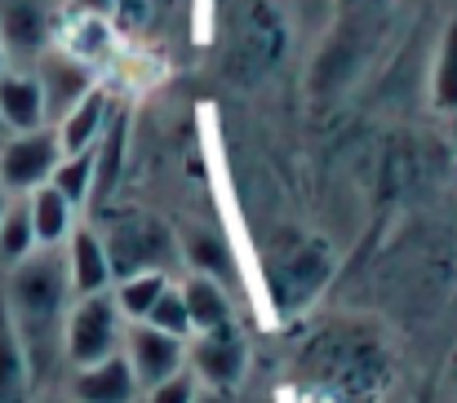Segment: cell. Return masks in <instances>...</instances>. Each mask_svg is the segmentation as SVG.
<instances>
[{"instance_id":"obj_1","label":"cell","mask_w":457,"mask_h":403,"mask_svg":"<svg viewBox=\"0 0 457 403\" xmlns=\"http://www.w3.org/2000/svg\"><path fill=\"white\" fill-rule=\"evenodd\" d=\"M0 301L9 310V324L27 350L36 386H45L58 364H62V333H67V310L76 301L71 279H67V258L58 249H36L18 267L0 275Z\"/></svg>"},{"instance_id":"obj_2","label":"cell","mask_w":457,"mask_h":403,"mask_svg":"<svg viewBox=\"0 0 457 403\" xmlns=\"http://www.w3.org/2000/svg\"><path fill=\"white\" fill-rule=\"evenodd\" d=\"M103 235V249H107V262H112V284L129 279V275H147V270H164L178 240L164 222H155L147 213H125V218H112Z\"/></svg>"},{"instance_id":"obj_3","label":"cell","mask_w":457,"mask_h":403,"mask_svg":"<svg viewBox=\"0 0 457 403\" xmlns=\"http://www.w3.org/2000/svg\"><path fill=\"white\" fill-rule=\"evenodd\" d=\"M120 306L107 292H94V297H76L71 310H67V333H62V359L71 368H89V364H103L120 350Z\"/></svg>"},{"instance_id":"obj_4","label":"cell","mask_w":457,"mask_h":403,"mask_svg":"<svg viewBox=\"0 0 457 403\" xmlns=\"http://www.w3.org/2000/svg\"><path fill=\"white\" fill-rule=\"evenodd\" d=\"M285 45H289V31H285L280 9H271L267 0H258V4H249V13L240 22V36H236L231 58H227V71L236 80L253 85L267 71H276V62L285 58Z\"/></svg>"},{"instance_id":"obj_5","label":"cell","mask_w":457,"mask_h":403,"mask_svg":"<svg viewBox=\"0 0 457 403\" xmlns=\"http://www.w3.org/2000/svg\"><path fill=\"white\" fill-rule=\"evenodd\" d=\"M62 160V142L58 129H31V134H9L0 142V186L9 195H31L36 186H45L54 177Z\"/></svg>"},{"instance_id":"obj_6","label":"cell","mask_w":457,"mask_h":403,"mask_svg":"<svg viewBox=\"0 0 457 403\" xmlns=\"http://www.w3.org/2000/svg\"><path fill=\"white\" fill-rule=\"evenodd\" d=\"M328 270H333L328 249H324L320 240L298 235V240H289L285 249H276V262H271V297L280 301V310H298V306H306V301L324 288Z\"/></svg>"},{"instance_id":"obj_7","label":"cell","mask_w":457,"mask_h":403,"mask_svg":"<svg viewBox=\"0 0 457 403\" xmlns=\"http://www.w3.org/2000/svg\"><path fill=\"white\" fill-rule=\"evenodd\" d=\"M58 31V0H0V49L9 67H31Z\"/></svg>"},{"instance_id":"obj_8","label":"cell","mask_w":457,"mask_h":403,"mask_svg":"<svg viewBox=\"0 0 457 403\" xmlns=\"http://www.w3.org/2000/svg\"><path fill=\"white\" fill-rule=\"evenodd\" d=\"M31 76H36V85H40V98H45V120L49 125H58L89 89H94V71H89V62L85 58H76V53H67V49H45L36 62H31Z\"/></svg>"},{"instance_id":"obj_9","label":"cell","mask_w":457,"mask_h":403,"mask_svg":"<svg viewBox=\"0 0 457 403\" xmlns=\"http://www.w3.org/2000/svg\"><path fill=\"white\" fill-rule=\"evenodd\" d=\"M315 368L342 391H364L378 382V373H386V359L355 333H328L315 346Z\"/></svg>"},{"instance_id":"obj_10","label":"cell","mask_w":457,"mask_h":403,"mask_svg":"<svg viewBox=\"0 0 457 403\" xmlns=\"http://www.w3.org/2000/svg\"><path fill=\"white\" fill-rule=\"evenodd\" d=\"M191 359V373L200 386H213V391H236L240 377H245V364H249V350H245V337L236 333V324L227 328H213V333H200L195 346L187 350Z\"/></svg>"},{"instance_id":"obj_11","label":"cell","mask_w":457,"mask_h":403,"mask_svg":"<svg viewBox=\"0 0 457 403\" xmlns=\"http://www.w3.org/2000/svg\"><path fill=\"white\" fill-rule=\"evenodd\" d=\"M125 359H129L138 386L152 391V386L169 382L173 373L187 368V346H182L178 337H169V333H160V328L138 319V324L125 333Z\"/></svg>"},{"instance_id":"obj_12","label":"cell","mask_w":457,"mask_h":403,"mask_svg":"<svg viewBox=\"0 0 457 403\" xmlns=\"http://www.w3.org/2000/svg\"><path fill=\"white\" fill-rule=\"evenodd\" d=\"M138 395H143V386H138L125 350H116L103 364L71 368V377H67V399L71 403H138Z\"/></svg>"},{"instance_id":"obj_13","label":"cell","mask_w":457,"mask_h":403,"mask_svg":"<svg viewBox=\"0 0 457 403\" xmlns=\"http://www.w3.org/2000/svg\"><path fill=\"white\" fill-rule=\"evenodd\" d=\"M62 258H67V279H71L76 297H94V292L112 288V262H107L103 235L94 226H71V235L62 244Z\"/></svg>"},{"instance_id":"obj_14","label":"cell","mask_w":457,"mask_h":403,"mask_svg":"<svg viewBox=\"0 0 457 403\" xmlns=\"http://www.w3.org/2000/svg\"><path fill=\"white\" fill-rule=\"evenodd\" d=\"M0 125H4V134H31V129L49 125L31 67H4L0 71Z\"/></svg>"},{"instance_id":"obj_15","label":"cell","mask_w":457,"mask_h":403,"mask_svg":"<svg viewBox=\"0 0 457 403\" xmlns=\"http://www.w3.org/2000/svg\"><path fill=\"white\" fill-rule=\"evenodd\" d=\"M112 98H107V89H89L54 129H58V142H62V155H76V151H89V146H98V137L107 129V120H112Z\"/></svg>"},{"instance_id":"obj_16","label":"cell","mask_w":457,"mask_h":403,"mask_svg":"<svg viewBox=\"0 0 457 403\" xmlns=\"http://www.w3.org/2000/svg\"><path fill=\"white\" fill-rule=\"evenodd\" d=\"M36 377L27 364V350L9 324V310L0 301V403H36Z\"/></svg>"},{"instance_id":"obj_17","label":"cell","mask_w":457,"mask_h":403,"mask_svg":"<svg viewBox=\"0 0 457 403\" xmlns=\"http://www.w3.org/2000/svg\"><path fill=\"white\" fill-rule=\"evenodd\" d=\"M27 209H31V226H36V244L40 249H58L67 244L71 226H76V204L58 191V186H36L27 195Z\"/></svg>"},{"instance_id":"obj_18","label":"cell","mask_w":457,"mask_h":403,"mask_svg":"<svg viewBox=\"0 0 457 403\" xmlns=\"http://www.w3.org/2000/svg\"><path fill=\"white\" fill-rule=\"evenodd\" d=\"M182 301H187V319H191V333H213V328H227L231 324V297L222 284L204 279V275H191L182 284Z\"/></svg>"},{"instance_id":"obj_19","label":"cell","mask_w":457,"mask_h":403,"mask_svg":"<svg viewBox=\"0 0 457 403\" xmlns=\"http://www.w3.org/2000/svg\"><path fill=\"white\" fill-rule=\"evenodd\" d=\"M36 244V226H31V209L27 195H9L4 213H0V275L9 267H18L22 258H31Z\"/></svg>"},{"instance_id":"obj_20","label":"cell","mask_w":457,"mask_h":403,"mask_svg":"<svg viewBox=\"0 0 457 403\" xmlns=\"http://www.w3.org/2000/svg\"><path fill=\"white\" fill-rule=\"evenodd\" d=\"M178 249H182V258L191 262V270H195V275H204V279H213V284H231V279H236L231 249H227V244H222L213 231L191 226V231H182Z\"/></svg>"},{"instance_id":"obj_21","label":"cell","mask_w":457,"mask_h":403,"mask_svg":"<svg viewBox=\"0 0 457 403\" xmlns=\"http://www.w3.org/2000/svg\"><path fill=\"white\" fill-rule=\"evenodd\" d=\"M169 288V275L164 270H147V275H129V279H120L116 284V306H120V315L125 319H147L152 315V306H155V297Z\"/></svg>"},{"instance_id":"obj_22","label":"cell","mask_w":457,"mask_h":403,"mask_svg":"<svg viewBox=\"0 0 457 403\" xmlns=\"http://www.w3.org/2000/svg\"><path fill=\"white\" fill-rule=\"evenodd\" d=\"M49 186H58L76 209L89 204V191H94V146L89 151H76V155H62L58 169H54V177H49Z\"/></svg>"},{"instance_id":"obj_23","label":"cell","mask_w":457,"mask_h":403,"mask_svg":"<svg viewBox=\"0 0 457 403\" xmlns=\"http://www.w3.org/2000/svg\"><path fill=\"white\" fill-rule=\"evenodd\" d=\"M431 98H436L440 111H457V18L445 27V40H440V53H436Z\"/></svg>"},{"instance_id":"obj_24","label":"cell","mask_w":457,"mask_h":403,"mask_svg":"<svg viewBox=\"0 0 457 403\" xmlns=\"http://www.w3.org/2000/svg\"><path fill=\"white\" fill-rule=\"evenodd\" d=\"M143 324H152L160 333H169V337H178V341H187L191 337V319H187V301H182V288H164L160 297H155L152 315L143 319Z\"/></svg>"},{"instance_id":"obj_25","label":"cell","mask_w":457,"mask_h":403,"mask_svg":"<svg viewBox=\"0 0 457 403\" xmlns=\"http://www.w3.org/2000/svg\"><path fill=\"white\" fill-rule=\"evenodd\" d=\"M200 395V382H195V373L191 368H182V373H173L169 382H160L147 391V403H195Z\"/></svg>"},{"instance_id":"obj_26","label":"cell","mask_w":457,"mask_h":403,"mask_svg":"<svg viewBox=\"0 0 457 403\" xmlns=\"http://www.w3.org/2000/svg\"><path fill=\"white\" fill-rule=\"evenodd\" d=\"M195 403H240V399H236V391H213V386H204V391L195 395Z\"/></svg>"},{"instance_id":"obj_27","label":"cell","mask_w":457,"mask_h":403,"mask_svg":"<svg viewBox=\"0 0 457 403\" xmlns=\"http://www.w3.org/2000/svg\"><path fill=\"white\" fill-rule=\"evenodd\" d=\"M85 13H94V18H103V13H112L116 9V0H76Z\"/></svg>"},{"instance_id":"obj_28","label":"cell","mask_w":457,"mask_h":403,"mask_svg":"<svg viewBox=\"0 0 457 403\" xmlns=\"http://www.w3.org/2000/svg\"><path fill=\"white\" fill-rule=\"evenodd\" d=\"M4 204H9V191H4V186H0V213H4Z\"/></svg>"},{"instance_id":"obj_29","label":"cell","mask_w":457,"mask_h":403,"mask_svg":"<svg viewBox=\"0 0 457 403\" xmlns=\"http://www.w3.org/2000/svg\"><path fill=\"white\" fill-rule=\"evenodd\" d=\"M4 67H9V58H4V49H0V71H4Z\"/></svg>"},{"instance_id":"obj_30","label":"cell","mask_w":457,"mask_h":403,"mask_svg":"<svg viewBox=\"0 0 457 403\" xmlns=\"http://www.w3.org/2000/svg\"><path fill=\"white\" fill-rule=\"evenodd\" d=\"M4 137H9V134H4V125H0V142H4Z\"/></svg>"},{"instance_id":"obj_31","label":"cell","mask_w":457,"mask_h":403,"mask_svg":"<svg viewBox=\"0 0 457 403\" xmlns=\"http://www.w3.org/2000/svg\"><path fill=\"white\" fill-rule=\"evenodd\" d=\"M58 403H71V399H58Z\"/></svg>"},{"instance_id":"obj_32","label":"cell","mask_w":457,"mask_h":403,"mask_svg":"<svg viewBox=\"0 0 457 403\" xmlns=\"http://www.w3.org/2000/svg\"><path fill=\"white\" fill-rule=\"evenodd\" d=\"M155 4H164V0H155Z\"/></svg>"}]
</instances>
